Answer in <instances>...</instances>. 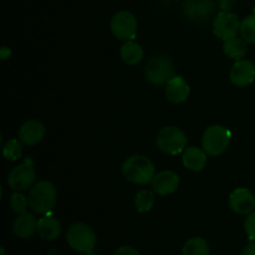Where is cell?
<instances>
[{"label": "cell", "instance_id": "32", "mask_svg": "<svg viewBox=\"0 0 255 255\" xmlns=\"http://www.w3.org/2000/svg\"><path fill=\"white\" fill-rule=\"evenodd\" d=\"M221 1H228V2H231V1H234V0H221Z\"/></svg>", "mask_w": 255, "mask_h": 255}, {"label": "cell", "instance_id": "27", "mask_svg": "<svg viewBox=\"0 0 255 255\" xmlns=\"http://www.w3.org/2000/svg\"><path fill=\"white\" fill-rule=\"evenodd\" d=\"M115 255H139V253L136 251V249L132 248V247L122 246L117 249Z\"/></svg>", "mask_w": 255, "mask_h": 255}, {"label": "cell", "instance_id": "12", "mask_svg": "<svg viewBox=\"0 0 255 255\" xmlns=\"http://www.w3.org/2000/svg\"><path fill=\"white\" fill-rule=\"evenodd\" d=\"M179 182H181V179H179L178 174L176 172L167 169V171H162L154 174L151 184L154 193L164 197L173 194L178 189Z\"/></svg>", "mask_w": 255, "mask_h": 255}, {"label": "cell", "instance_id": "25", "mask_svg": "<svg viewBox=\"0 0 255 255\" xmlns=\"http://www.w3.org/2000/svg\"><path fill=\"white\" fill-rule=\"evenodd\" d=\"M9 206L16 214L25 213V212H27V208L30 207L29 198H26V197H25L24 194L20 193V192L15 191L14 193L10 196Z\"/></svg>", "mask_w": 255, "mask_h": 255}, {"label": "cell", "instance_id": "31", "mask_svg": "<svg viewBox=\"0 0 255 255\" xmlns=\"http://www.w3.org/2000/svg\"><path fill=\"white\" fill-rule=\"evenodd\" d=\"M0 253H1V255H5V249L4 248L0 249Z\"/></svg>", "mask_w": 255, "mask_h": 255}, {"label": "cell", "instance_id": "1", "mask_svg": "<svg viewBox=\"0 0 255 255\" xmlns=\"http://www.w3.org/2000/svg\"><path fill=\"white\" fill-rule=\"evenodd\" d=\"M121 171L127 181L141 186L151 183L156 174L153 162L144 154H133L126 158L122 163Z\"/></svg>", "mask_w": 255, "mask_h": 255}, {"label": "cell", "instance_id": "23", "mask_svg": "<svg viewBox=\"0 0 255 255\" xmlns=\"http://www.w3.org/2000/svg\"><path fill=\"white\" fill-rule=\"evenodd\" d=\"M239 32L248 44H255V14L249 15L242 20Z\"/></svg>", "mask_w": 255, "mask_h": 255}, {"label": "cell", "instance_id": "10", "mask_svg": "<svg viewBox=\"0 0 255 255\" xmlns=\"http://www.w3.org/2000/svg\"><path fill=\"white\" fill-rule=\"evenodd\" d=\"M229 207L237 214L248 216L255 209V196L248 188H237L229 196Z\"/></svg>", "mask_w": 255, "mask_h": 255}, {"label": "cell", "instance_id": "30", "mask_svg": "<svg viewBox=\"0 0 255 255\" xmlns=\"http://www.w3.org/2000/svg\"><path fill=\"white\" fill-rule=\"evenodd\" d=\"M85 255H99V254H96V253H94V252H90V253H86Z\"/></svg>", "mask_w": 255, "mask_h": 255}, {"label": "cell", "instance_id": "5", "mask_svg": "<svg viewBox=\"0 0 255 255\" xmlns=\"http://www.w3.org/2000/svg\"><path fill=\"white\" fill-rule=\"evenodd\" d=\"M157 147L164 153L169 156H177L179 153H183L187 148L186 133L177 126H166L157 133L156 137Z\"/></svg>", "mask_w": 255, "mask_h": 255}, {"label": "cell", "instance_id": "24", "mask_svg": "<svg viewBox=\"0 0 255 255\" xmlns=\"http://www.w3.org/2000/svg\"><path fill=\"white\" fill-rule=\"evenodd\" d=\"M22 147L20 139H10L2 147V156L9 161H16L21 157Z\"/></svg>", "mask_w": 255, "mask_h": 255}, {"label": "cell", "instance_id": "14", "mask_svg": "<svg viewBox=\"0 0 255 255\" xmlns=\"http://www.w3.org/2000/svg\"><path fill=\"white\" fill-rule=\"evenodd\" d=\"M46 129L39 120H29L19 129V139L26 146H36L44 139Z\"/></svg>", "mask_w": 255, "mask_h": 255}, {"label": "cell", "instance_id": "19", "mask_svg": "<svg viewBox=\"0 0 255 255\" xmlns=\"http://www.w3.org/2000/svg\"><path fill=\"white\" fill-rule=\"evenodd\" d=\"M120 55H121V59L124 60V62L134 66L143 60L144 51L138 42L132 40V41H125V44L121 46V50H120Z\"/></svg>", "mask_w": 255, "mask_h": 255}, {"label": "cell", "instance_id": "2", "mask_svg": "<svg viewBox=\"0 0 255 255\" xmlns=\"http://www.w3.org/2000/svg\"><path fill=\"white\" fill-rule=\"evenodd\" d=\"M27 198L32 212L44 216L49 214L56 206V187L50 181H40L30 188Z\"/></svg>", "mask_w": 255, "mask_h": 255}, {"label": "cell", "instance_id": "11", "mask_svg": "<svg viewBox=\"0 0 255 255\" xmlns=\"http://www.w3.org/2000/svg\"><path fill=\"white\" fill-rule=\"evenodd\" d=\"M213 0H186L183 5L184 15L191 21H206L214 12Z\"/></svg>", "mask_w": 255, "mask_h": 255}, {"label": "cell", "instance_id": "13", "mask_svg": "<svg viewBox=\"0 0 255 255\" xmlns=\"http://www.w3.org/2000/svg\"><path fill=\"white\" fill-rule=\"evenodd\" d=\"M231 81L238 87H246L253 84L255 80V65L249 60H239L229 72Z\"/></svg>", "mask_w": 255, "mask_h": 255}, {"label": "cell", "instance_id": "4", "mask_svg": "<svg viewBox=\"0 0 255 255\" xmlns=\"http://www.w3.org/2000/svg\"><path fill=\"white\" fill-rule=\"evenodd\" d=\"M232 134L228 128L222 125H212L207 127L202 137V148L211 157L223 153L231 143Z\"/></svg>", "mask_w": 255, "mask_h": 255}, {"label": "cell", "instance_id": "18", "mask_svg": "<svg viewBox=\"0 0 255 255\" xmlns=\"http://www.w3.org/2000/svg\"><path fill=\"white\" fill-rule=\"evenodd\" d=\"M61 223L55 217L45 214L37 222V233L45 241H55L61 234Z\"/></svg>", "mask_w": 255, "mask_h": 255}, {"label": "cell", "instance_id": "6", "mask_svg": "<svg viewBox=\"0 0 255 255\" xmlns=\"http://www.w3.org/2000/svg\"><path fill=\"white\" fill-rule=\"evenodd\" d=\"M144 76L152 85L167 84L174 76V65L166 55H156L147 62Z\"/></svg>", "mask_w": 255, "mask_h": 255}, {"label": "cell", "instance_id": "22", "mask_svg": "<svg viewBox=\"0 0 255 255\" xmlns=\"http://www.w3.org/2000/svg\"><path fill=\"white\" fill-rule=\"evenodd\" d=\"M154 206V193L148 189H142L136 194L134 198V207L139 213L149 212Z\"/></svg>", "mask_w": 255, "mask_h": 255}, {"label": "cell", "instance_id": "21", "mask_svg": "<svg viewBox=\"0 0 255 255\" xmlns=\"http://www.w3.org/2000/svg\"><path fill=\"white\" fill-rule=\"evenodd\" d=\"M183 255H209L208 243L201 237L188 239L183 247Z\"/></svg>", "mask_w": 255, "mask_h": 255}, {"label": "cell", "instance_id": "9", "mask_svg": "<svg viewBox=\"0 0 255 255\" xmlns=\"http://www.w3.org/2000/svg\"><path fill=\"white\" fill-rule=\"evenodd\" d=\"M241 30V21L236 14L231 11L219 12L213 21V32L218 39L227 41V40L236 37Z\"/></svg>", "mask_w": 255, "mask_h": 255}, {"label": "cell", "instance_id": "16", "mask_svg": "<svg viewBox=\"0 0 255 255\" xmlns=\"http://www.w3.org/2000/svg\"><path fill=\"white\" fill-rule=\"evenodd\" d=\"M37 222L39 219H36V217L29 212L17 214L12 223V232L19 238L27 239L37 232Z\"/></svg>", "mask_w": 255, "mask_h": 255}, {"label": "cell", "instance_id": "28", "mask_svg": "<svg viewBox=\"0 0 255 255\" xmlns=\"http://www.w3.org/2000/svg\"><path fill=\"white\" fill-rule=\"evenodd\" d=\"M242 255H255V241L249 242V244L244 248Z\"/></svg>", "mask_w": 255, "mask_h": 255}, {"label": "cell", "instance_id": "7", "mask_svg": "<svg viewBox=\"0 0 255 255\" xmlns=\"http://www.w3.org/2000/svg\"><path fill=\"white\" fill-rule=\"evenodd\" d=\"M110 27H111L112 35L116 39L121 41H132L137 36L138 24H137L136 16L132 12L122 10L112 16Z\"/></svg>", "mask_w": 255, "mask_h": 255}, {"label": "cell", "instance_id": "15", "mask_svg": "<svg viewBox=\"0 0 255 255\" xmlns=\"http://www.w3.org/2000/svg\"><path fill=\"white\" fill-rule=\"evenodd\" d=\"M189 94H191V87L182 76L174 75L166 84V96L172 104H183L189 97Z\"/></svg>", "mask_w": 255, "mask_h": 255}, {"label": "cell", "instance_id": "20", "mask_svg": "<svg viewBox=\"0 0 255 255\" xmlns=\"http://www.w3.org/2000/svg\"><path fill=\"white\" fill-rule=\"evenodd\" d=\"M223 50L227 56L236 60V61H239V60H243V57L248 52V42L242 36L232 37V39L224 41Z\"/></svg>", "mask_w": 255, "mask_h": 255}, {"label": "cell", "instance_id": "3", "mask_svg": "<svg viewBox=\"0 0 255 255\" xmlns=\"http://www.w3.org/2000/svg\"><path fill=\"white\" fill-rule=\"evenodd\" d=\"M66 241L72 251L76 253L86 254L94 252L97 243V237L91 227L81 222H76L67 229Z\"/></svg>", "mask_w": 255, "mask_h": 255}, {"label": "cell", "instance_id": "26", "mask_svg": "<svg viewBox=\"0 0 255 255\" xmlns=\"http://www.w3.org/2000/svg\"><path fill=\"white\" fill-rule=\"evenodd\" d=\"M244 229H246L249 241H255V211L247 217L246 222H244Z\"/></svg>", "mask_w": 255, "mask_h": 255}, {"label": "cell", "instance_id": "29", "mask_svg": "<svg viewBox=\"0 0 255 255\" xmlns=\"http://www.w3.org/2000/svg\"><path fill=\"white\" fill-rule=\"evenodd\" d=\"M10 55H11V50L9 49V47L4 46L1 49V59L2 60H6L7 57H10Z\"/></svg>", "mask_w": 255, "mask_h": 255}, {"label": "cell", "instance_id": "8", "mask_svg": "<svg viewBox=\"0 0 255 255\" xmlns=\"http://www.w3.org/2000/svg\"><path fill=\"white\" fill-rule=\"evenodd\" d=\"M35 179H36V171L34 164L31 161L26 159L10 171L7 176V184L14 191L22 192L34 186Z\"/></svg>", "mask_w": 255, "mask_h": 255}, {"label": "cell", "instance_id": "17", "mask_svg": "<svg viewBox=\"0 0 255 255\" xmlns=\"http://www.w3.org/2000/svg\"><path fill=\"white\" fill-rule=\"evenodd\" d=\"M207 159H208L207 152L197 146L187 147L183 152V157H182L184 167L193 172L203 171L204 167L207 166Z\"/></svg>", "mask_w": 255, "mask_h": 255}]
</instances>
